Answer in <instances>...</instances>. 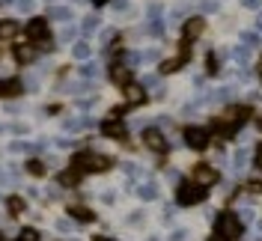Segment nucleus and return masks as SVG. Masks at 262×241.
Masks as SVG:
<instances>
[{"label":"nucleus","instance_id":"obj_1","mask_svg":"<svg viewBox=\"0 0 262 241\" xmlns=\"http://www.w3.org/2000/svg\"><path fill=\"white\" fill-rule=\"evenodd\" d=\"M247 116H250V107H229L224 116L214 119V128H217L221 137H232V131L242 128V125L247 122Z\"/></svg>","mask_w":262,"mask_h":241},{"label":"nucleus","instance_id":"obj_2","mask_svg":"<svg viewBox=\"0 0 262 241\" xmlns=\"http://www.w3.org/2000/svg\"><path fill=\"white\" fill-rule=\"evenodd\" d=\"M72 164H75L78 173H104V170H111L114 161L104 158V155H96V152H81Z\"/></svg>","mask_w":262,"mask_h":241},{"label":"nucleus","instance_id":"obj_3","mask_svg":"<svg viewBox=\"0 0 262 241\" xmlns=\"http://www.w3.org/2000/svg\"><path fill=\"white\" fill-rule=\"evenodd\" d=\"M214 229H217V235L227 241H235L242 238V221H238V214H232V211H224V214H217V221H214Z\"/></svg>","mask_w":262,"mask_h":241},{"label":"nucleus","instance_id":"obj_4","mask_svg":"<svg viewBox=\"0 0 262 241\" xmlns=\"http://www.w3.org/2000/svg\"><path fill=\"white\" fill-rule=\"evenodd\" d=\"M176 200H179V206H196V203H203L206 200V188L203 185H191V182H185L179 185V191H176Z\"/></svg>","mask_w":262,"mask_h":241},{"label":"nucleus","instance_id":"obj_5","mask_svg":"<svg viewBox=\"0 0 262 241\" xmlns=\"http://www.w3.org/2000/svg\"><path fill=\"white\" fill-rule=\"evenodd\" d=\"M24 33H27L30 42H42V39L48 36V21H45V18H33L30 24L24 27Z\"/></svg>","mask_w":262,"mask_h":241},{"label":"nucleus","instance_id":"obj_6","mask_svg":"<svg viewBox=\"0 0 262 241\" xmlns=\"http://www.w3.org/2000/svg\"><path fill=\"white\" fill-rule=\"evenodd\" d=\"M194 182L203 185V188H206V185H214V182H217V170L209 167V164H196L194 167Z\"/></svg>","mask_w":262,"mask_h":241},{"label":"nucleus","instance_id":"obj_7","mask_svg":"<svg viewBox=\"0 0 262 241\" xmlns=\"http://www.w3.org/2000/svg\"><path fill=\"white\" fill-rule=\"evenodd\" d=\"M185 143L191 146V149H206L209 146V134L203 128H188L185 131Z\"/></svg>","mask_w":262,"mask_h":241},{"label":"nucleus","instance_id":"obj_8","mask_svg":"<svg viewBox=\"0 0 262 241\" xmlns=\"http://www.w3.org/2000/svg\"><path fill=\"white\" fill-rule=\"evenodd\" d=\"M143 143H146L149 149H155V152H164V149H167L164 134H161V131H155V128H146V131H143Z\"/></svg>","mask_w":262,"mask_h":241},{"label":"nucleus","instance_id":"obj_9","mask_svg":"<svg viewBox=\"0 0 262 241\" xmlns=\"http://www.w3.org/2000/svg\"><path fill=\"white\" fill-rule=\"evenodd\" d=\"M125 98H128V104H143L146 101V93H143V86H137V83H125Z\"/></svg>","mask_w":262,"mask_h":241},{"label":"nucleus","instance_id":"obj_10","mask_svg":"<svg viewBox=\"0 0 262 241\" xmlns=\"http://www.w3.org/2000/svg\"><path fill=\"white\" fill-rule=\"evenodd\" d=\"M203 27H206V21H203V18H191V21H185V42H188V39H196V36H200V33H203Z\"/></svg>","mask_w":262,"mask_h":241},{"label":"nucleus","instance_id":"obj_11","mask_svg":"<svg viewBox=\"0 0 262 241\" xmlns=\"http://www.w3.org/2000/svg\"><path fill=\"white\" fill-rule=\"evenodd\" d=\"M101 131H104L107 137H125V125H122V122H116V119H107V122L101 125Z\"/></svg>","mask_w":262,"mask_h":241},{"label":"nucleus","instance_id":"obj_12","mask_svg":"<svg viewBox=\"0 0 262 241\" xmlns=\"http://www.w3.org/2000/svg\"><path fill=\"white\" fill-rule=\"evenodd\" d=\"M111 80H114V83H122V86H125V83L131 80V72L125 69V65H114V69H111Z\"/></svg>","mask_w":262,"mask_h":241},{"label":"nucleus","instance_id":"obj_13","mask_svg":"<svg viewBox=\"0 0 262 241\" xmlns=\"http://www.w3.org/2000/svg\"><path fill=\"white\" fill-rule=\"evenodd\" d=\"M69 214H72L75 221H81V224H90V221L96 217L93 211H90V209H83V206H72V209H69Z\"/></svg>","mask_w":262,"mask_h":241},{"label":"nucleus","instance_id":"obj_14","mask_svg":"<svg viewBox=\"0 0 262 241\" xmlns=\"http://www.w3.org/2000/svg\"><path fill=\"white\" fill-rule=\"evenodd\" d=\"M24 86H21V80H3L0 83V96H18Z\"/></svg>","mask_w":262,"mask_h":241},{"label":"nucleus","instance_id":"obj_15","mask_svg":"<svg viewBox=\"0 0 262 241\" xmlns=\"http://www.w3.org/2000/svg\"><path fill=\"white\" fill-rule=\"evenodd\" d=\"M6 209H9V214H24V211H27V203H24L21 196H9V200H6Z\"/></svg>","mask_w":262,"mask_h":241},{"label":"nucleus","instance_id":"obj_16","mask_svg":"<svg viewBox=\"0 0 262 241\" xmlns=\"http://www.w3.org/2000/svg\"><path fill=\"white\" fill-rule=\"evenodd\" d=\"M33 57H36V51L27 48V45H15V60L18 63H30Z\"/></svg>","mask_w":262,"mask_h":241},{"label":"nucleus","instance_id":"obj_17","mask_svg":"<svg viewBox=\"0 0 262 241\" xmlns=\"http://www.w3.org/2000/svg\"><path fill=\"white\" fill-rule=\"evenodd\" d=\"M72 54H75V60H90V54H93V48H90L86 42H78V45L72 48Z\"/></svg>","mask_w":262,"mask_h":241},{"label":"nucleus","instance_id":"obj_18","mask_svg":"<svg viewBox=\"0 0 262 241\" xmlns=\"http://www.w3.org/2000/svg\"><path fill=\"white\" fill-rule=\"evenodd\" d=\"M137 193H140L143 200H155V196H158V188H155L152 182H146V185H140V188H137Z\"/></svg>","mask_w":262,"mask_h":241},{"label":"nucleus","instance_id":"obj_19","mask_svg":"<svg viewBox=\"0 0 262 241\" xmlns=\"http://www.w3.org/2000/svg\"><path fill=\"white\" fill-rule=\"evenodd\" d=\"M27 170H30L33 176H45V170H48V167H45V164H42V161H27Z\"/></svg>","mask_w":262,"mask_h":241},{"label":"nucleus","instance_id":"obj_20","mask_svg":"<svg viewBox=\"0 0 262 241\" xmlns=\"http://www.w3.org/2000/svg\"><path fill=\"white\" fill-rule=\"evenodd\" d=\"M60 185H66V188L69 185H78V170H66L63 176H60Z\"/></svg>","mask_w":262,"mask_h":241},{"label":"nucleus","instance_id":"obj_21","mask_svg":"<svg viewBox=\"0 0 262 241\" xmlns=\"http://www.w3.org/2000/svg\"><path fill=\"white\" fill-rule=\"evenodd\" d=\"M98 24H101V18H98V15L83 18V33H93V30H98Z\"/></svg>","mask_w":262,"mask_h":241},{"label":"nucleus","instance_id":"obj_22","mask_svg":"<svg viewBox=\"0 0 262 241\" xmlns=\"http://www.w3.org/2000/svg\"><path fill=\"white\" fill-rule=\"evenodd\" d=\"M18 241H39V232L27 226V229H21V232H18Z\"/></svg>","mask_w":262,"mask_h":241},{"label":"nucleus","instance_id":"obj_23","mask_svg":"<svg viewBox=\"0 0 262 241\" xmlns=\"http://www.w3.org/2000/svg\"><path fill=\"white\" fill-rule=\"evenodd\" d=\"M81 75H83V78H98V65L96 63H86L81 69Z\"/></svg>","mask_w":262,"mask_h":241},{"label":"nucleus","instance_id":"obj_24","mask_svg":"<svg viewBox=\"0 0 262 241\" xmlns=\"http://www.w3.org/2000/svg\"><path fill=\"white\" fill-rule=\"evenodd\" d=\"M48 15H51V18H60V21H66V18H72V12L57 6V9H48Z\"/></svg>","mask_w":262,"mask_h":241},{"label":"nucleus","instance_id":"obj_25","mask_svg":"<svg viewBox=\"0 0 262 241\" xmlns=\"http://www.w3.org/2000/svg\"><path fill=\"white\" fill-rule=\"evenodd\" d=\"M247 191L250 193H262V182L259 179H250V182H247Z\"/></svg>","mask_w":262,"mask_h":241},{"label":"nucleus","instance_id":"obj_26","mask_svg":"<svg viewBox=\"0 0 262 241\" xmlns=\"http://www.w3.org/2000/svg\"><path fill=\"white\" fill-rule=\"evenodd\" d=\"M214 72H217V57L209 54V75H214Z\"/></svg>","mask_w":262,"mask_h":241},{"label":"nucleus","instance_id":"obj_27","mask_svg":"<svg viewBox=\"0 0 262 241\" xmlns=\"http://www.w3.org/2000/svg\"><path fill=\"white\" fill-rule=\"evenodd\" d=\"M0 33H3V36H12V33H15V24H12V21H9V24H3Z\"/></svg>","mask_w":262,"mask_h":241},{"label":"nucleus","instance_id":"obj_28","mask_svg":"<svg viewBox=\"0 0 262 241\" xmlns=\"http://www.w3.org/2000/svg\"><path fill=\"white\" fill-rule=\"evenodd\" d=\"M242 39H245V45H256V42H259V39H256V36H253V33H245V36H242Z\"/></svg>","mask_w":262,"mask_h":241},{"label":"nucleus","instance_id":"obj_29","mask_svg":"<svg viewBox=\"0 0 262 241\" xmlns=\"http://www.w3.org/2000/svg\"><path fill=\"white\" fill-rule=\"evenodd\" d=\"M247 9H259V0H242Z\"/></svg>","mask_w":262,"mask_h":241},{"label":"nucleus","instance_id":"obj_30","mask_svg":"<svg viewBox=\"0 0 262 241\" xmlns=\"http://www.w3.org/2000/svg\"><path fill=\"white\" fill-rule=\"evenodd\" d=\"M18 6H21V9L27 12V9H33V0H18Z\"/></svg>","mask_w":262,"mask_h":241},{"label":"nucleus","instance_id":"obj_31","mask_svg":"<svg viewBox=\"0 0 262 241\" xmlns=\"http://www.w3.org/2000/svg\"><path fill=\"white\" fill-rule=\"evenodd\" d=\"M242 221H253V209H245V211H242Z\"/></svg>","mask_w":262,"mask_h":241},{"label":"nucleus","instance_id":"obj_32","mask_svg":"<svg viewBox=\"0 0 262 241\" xmlns=\"http://www.w3.org/2000/svg\"><path fill=\"white\" fill-rule=\"evenodd\" d=\"M256 167H259V170H262V146H259V149H256Z\"/></svg>","mask_w":262,"mask_h":241},{"label":"nucleus","instance_id":"obj_33","mask_svg":"<svg viewBox=\"0 0 262 241\" xmlns=\"http://www.w3.org/2000/svg\"><path fill=\"white\" fill-rule=\"evenodd\" d=\"M93 241H114V238H107V235H93Z\"/></svg>","mask_w":262,"mask_h":241},{"label":"nucleus","instance_id":"obj_34","mask_svg":"<svg viewBox=\"0 0 262 241\" xmlns=\"http://www.w3.org/2000/svg\"><path fill=\"white\" fill-rule=\"evenodd\" d=\"M93 3H96V6H101V3H107V0H93Z\"/></svg>","mask_w":262,"mask_h":241},{"label":"nucleus","instance_id":"obj_35","mask_svg":"<svg viewBox=\"0 0 262 241\" xmlns=\"http://www.w3.org/2000/svg\"><path fill=\"white\" fill-rule=\"evenodd\" d=\"M209 241H227V238H221V235H217V238H209Z\"/></svg>","mask_w":262,"mask_h":241},{"label":"nucleus","instance_id":"obj_36","mask_svg":"<svg viewBox=\"0 0 262 241\" xmlns=\"http://www.w3.org/2000/svg\"><path fill=\"white\" fill-rule=\"evenodd\" d=\"M256 27H259V30H262V18H259V21H256Z\"/></svg>","mask_w":262,"mask_h":241},{"label":"nucleus","instance_id":"obj_37","mask_svg":"<svg viewBox=\"0 0 262 241\" xmlns=\"http://www.w3.org/2000/svg\"><path fill=\"white\" fill-rule=\"evenodd\" d=\"M0 241H6V235H3V232H0Z\"/></svg>","mask_w":262,"mask_h":241},{"label":"nucleus","instance_id":"obj_38","mask_svg":"<svg viewBox=\"0 0 262 241\" xmlns=\"http://www.w3.org/2000/svg\"><path fill=\"white\" fill-rule=\"evenodd\" d=\"M256 122H259V128H262V116H259V119H256Z\"/></svg>","mask_w":262,"mask_h":241},{"label":"nucleus","instance_id":"obj_39","mask_svg":"<svg viewBox=\"0 0 262 241\" xmlns=\"http://www.w3.org/2000/svg\"><path fill=\"white\" fill-rule=\"evenodd\" d=\"M259 75H262V60H259Z\"/></svg>","mask_w":262,"mask_h":241},{"label":"nucleus","instance_id":"obj_40","mask_svg":"<svg viewBox=\"0 0 262 241\" xmlns=\"http://www.w3.org/2000/svg\"><path fill=\"white\" fill-rule=\"evenodd\" d=\"M0 3H9V0H0Z\"/></svg>","mask_w":262,"mask_h":241}]
</instances>
